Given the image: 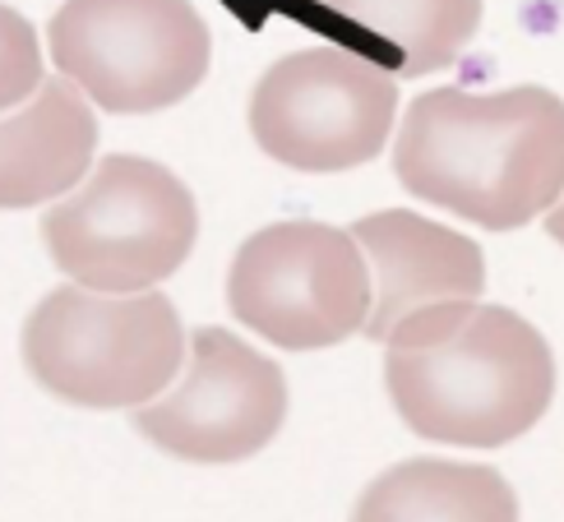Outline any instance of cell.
Returning a JSON list of instances; mask_svg holds the SVG:
<instances>
[{
	"label": "cell",
	"instance_id": "9c48e42d",
	"mask_svg": "<svg viewBox=\"0 0 564 522\" xmlns=\"http://www.w3.org/2000/svg\"><path fill=\"white\" fill-rule=\"evenodd\" d=\"M351 241L361 246L375 305L366 338L389 342L416 315L444 305H473L486 296V254L473 236L431 222L408 208H380L351 222Z\"/></svg>",
	"mask_w": 564,
	"mask_h": 522
},
{
	"label": "cell",
	"instance_id": "30bf717a",
	"mask_svg": "<svg viewBox=\"0 0 564 522\" xmlns=\"http://www.w3.org/2000/svg\"><path fill=\"white\" fill-rule=\"evenodd\" d=\"M98 153V116L69 79H46L37 98L0 116V208H37L75 195Z\"/></svg>",
	"mask_w": 564,
	"mask_h": 522
},
{
	"label": "cell",
	"instance_id": "ba28073f",
	"mask_svg": "<svg viewBox=\"0 0 564 522\" xmlns=\"http://www.w3.org/2000/svg\"><path fill=\"white\" fill-rule=\"evenodd\" d=\"M134 431L181 463H241L273 444L288 421V379L278 361L223 328H195L191 366L149 407L130 412Z\"/></svg>",
	"mask_w": 564,
	"mask_h": 522
},
{
	"label": "cell",
	"instance_id": "5bb4252c",
	"mask_svg": "<svg viewBox=\"0 0 564 522\" xmlns=\"http://www.w3.org/2000/svg\"><path fill=\"white\" fill-rule=\"evenodd\" d=\"M546 231H551L555 246H564V195H560V204L546 213Z\"/></svg>",
	"mask_w": 564,
	"mask_h": 522
},
{
	"label": "cell",
	"instance_id": "5b68a950",
	"mask_svg": "<svg viewBox=\"0 0 564 522\" xmlns=\"http://www.w3.org/2000/svg\"><path fill=\"white\" fill-rule=\"evenodd\" d=\"M61 79L111 116L185 102L208 75V23L191 0H65L46 23Z\"/></svg>",
	"mask_w": 564,
	"mask_h": 522
},
{
	"label": "cell",
	"instance_id": "3957f363",
	"mask_svg": "<svg viewBox=\"0 0 564 522\" xmlns=\"http://www.w3.org/2000/svg\"><path fill=\"white\" fill-rule=\"evenodd\" d=\"M23 366L65 407H149L185 370V324L158 292L102 296L84 287L46 292L19 334Z\"/></svg>",
	"mask_w": 564,
	"mask_h": 522
},
{
	"label": "cell",
	"instance_id": "7a4b0ae2",
	"mask_svg": "<svg viewBox=\"0 0 564 522\" xmlns=\"http://www.w3.org/2000/svg\"><path fill=\"white\" fill-rule=\"evenodd\" d=\"M384 389L426 444L505 448L555 402V351L509 305H444L384 342Z\"/></svg>",
	"mask_w": 564,
	"mask_h": 522
},
{
	"label": "cell",
	"instance_id": "8992f818",
	"mask_svg": "<svg viewBox=\"0 0 564 522\" xmlns=\"http://www.w3.org/2000/svg\"><path fill=\"white\" fill-rule=\"evenodd\" d=\"M227 305L264 342L319 351L366 334L375 287L351 231L301 218L246 236L227 273Z\"/></svg>",
	"mask_w": 564,
	"mask_h": 522
},
{
	"label": "cell",
	"instance_id": "52a82bcc",
	"mask_svg": "<svg viewBox=\"0 0 564 522\" xmlns=\"http://www.w3.org/2000/svg\"><path fill=\"white\" fill-rule=\"evenodd\" d=\"M250 134L296 172H351L384 153L398 121V79L343 46L273 61L250 93Z\"/></svg>",
	"mask_w": 564,
	"mask_h": 522
},
{
	"label": "cell",
	"instance_id": "4fadbf2b",
	"mask_svg": "<svg viewBox=\"0 0 564 522\" xmlns=\"http://www.w3.org/2000/svg\"><path fill=\"white\" fill-rule=\"evenodd\" d=\"M46 84L37 29L19 10L0 6V111L23 107Z\"/></svg>",
	"mask_w": 564,
	"mask_h": 522
},
{
	"label": "cell",
	"instance_id": "7c38bea8",
	"mask_svg": "<svg viewBox=\"0 0 564 522\" xmlns=\"http://www.w3.org/2000/svg\"><path fill=\"white\" fill-rule=\"evenodd\" d=\"M351 29L384 46L393 75H435L449 69L481 33L486 0H324Z\"/></svg>",
	"mask_w": 564,
	"mask_h": 522
},
{
	"label": "cell",
	"instance_id": "6da1fadb",
	"mask_svg": "<svg viewBox=\"0 0 564 522\" xmlns=\"http://www.w3.org/2000/svg\"><path fill=\"white\" fill-rule=\"evenodd\" d=\"M393 176L481 231L528 227L564 195V98L542 84L421 93L398 130Z\"/></svg>",
	"mask_w": 564,
	"mask_h": 522
},
{
	"label": "cell",
	"instance_id": "277c9868",
	"mask_svg": "<svg viewBox=\"0 0 564 522\" xmlns=\"http://www.w3.org/2000/svg\"><path fill=\"white\" fill-rule=\"evenodd\" d=\"M52 264L84 292L139 296L167 282L199 241V204L153 157L107 153L42 218Z\"/></svg>",
	"mask_w": 564,
	"mask_h": 522
},
{
	"label": "cell",
	"instance_id": "8fae6325",
	"mask_svg": "<svg viewBox=\"0 0 564 522\" xmlns=\"http://www.w3.org/2000/svg\"><path fill=\"white\" fill-rule=\"evenodd\" d=\"M351 522H519V494L496 467L408 458L357 494Z\"/></svg>",
	"mask_w": 564,
	"mask_h": 522
}]
</instances>
